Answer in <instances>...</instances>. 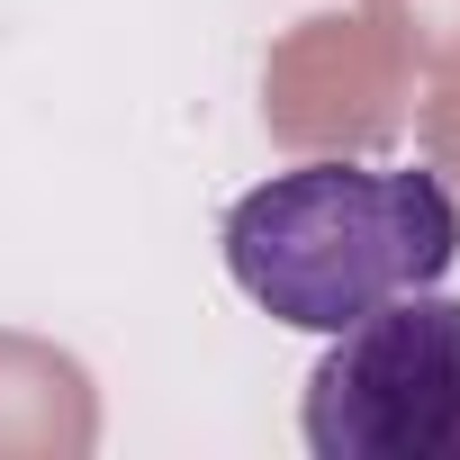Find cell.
<instances>
[{"label": "cell", "instance_id": "cell-1", "mask_svg": "<svg viewBox=\"0 0 460 460\" xmlns=\"http://www.w3.org/2000/svg\"><path fill=\"white\" fill-rule=\"evenodd\" d=\"M226 280L271 325L334 334L379 298L433 289L460 262V199L424 163H289L217 226Z\"/></svg>", "mask_w": 460, "mask_h": 460}, {"label": "cell", "instance_id": "cell-2", "mask_svg": "<svg viewBox=\"0 0 460 460\" xmlns=\"http://www.w3.org/2000/svg\"><path fill=\"white\" fill-rule=\"evenodd\" d=\"M298 424L316 460H460V298L433 280L334 325Z\"/></svg>", "mask_w": 460, "mask_h": 460}]
</instances>
